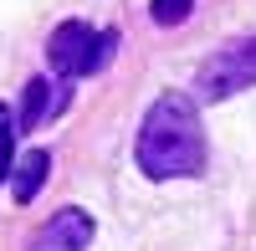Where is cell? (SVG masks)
Here are the masks:
<instances>
[{
    "label": "cell",
    "instance_id": "obj_1",
    "mask_svg": "<svg viewBox=\"0 0 256 251\" xmlns=\"http://www.w3.org/2000/svg\"><path fill=\"white\" fill-rule=\"evenodd\" d=\"M138 170L148 180H190L205 170V128L195 118V98L164 92L144 113L138 128Z\"/></svg>",
    "mask_w": 256,
    "mask_h": 251
},
{
    "label": "cell",
    "instance_id": "obj_2",
    "mask_svg": "<svg viewBox=\"0 0 256 251\" xmlns=\"http://www.w3.org/2000/svg\"><path fill=\"white\" fill-rule=\"evenodd\" d=\"M118 52V31H92L88 20H62L46 41V62L62 77H92Z\"/></svg>",
    "mask_w": 256,
    "mask_h": 251
},
{
    "label": "cell",
    "instance_id": "obj_3",
    "mask_svg": "<svg viewBox=\"0 0 256 251\" xmlns=\"http://www.w3.org/2000/svg\"><path fill=\"white\" fill-rule=\"evenodd\" d=\"M256 88V41H241V46H226L195 72V98L200 102H220L230 92Z\"/></svg>",
    "mask_w": 256,
    "mask_h": 251
},
{
    "label": "cell",
    "instance_id": "obj_4",
    "mask_svg": "<svg viewBox=\"0 0 256 251\" xmlns=\"http://www.w3.org/2000/svg\"><path fill=\"white\" fill-rule=\"evenodd\" d=\"M92 216L77 210V205H67V210H56L41 231L26 241V251H88L92 246Z\"/></svg>",
    "mask_w": 256,
    "mask_h": 251
},
{
    "label": "cell",
    "instance_id": "obj_5",
    "mask_svg": "<svg viewBox=\"0 0 256 251\" xmlns=\"http://www.w3.org/2000/svg\"><path fill=\"white\" fill-rule=\"evenodd\" d=\"M62 102H67V88H56V82H46V77H31L26 98H20V128L46 123L52 113H62Z\"/></svg>",
    "mask_w": 256,
    "mask_h": 251
},
{
    "label": "cell",
    "instance_id": "obj_6",
    "mask_svg": "<svg viewBox=\"0 0 256 251\" xmlns=\"http://www.w3.org/2000/svg\"><path fill=\"white\" fill-rule=\"evenodd\" d=\"M46 170H52V154H46V149H31L26 159H16V174H10L16 205H31L41 190H46Z\"/></svg>",
    "mask_w": 256,
    "mask_h": 251
},
{
    "label": "cell",
    "instance_id": "obj_7",
    "mask_svg": "<svg viewBox=\"0 0 256 251\" xmlns=\"http://www.w3.org/2000/svg\"><path fill=\"white\" fill-rule=\"evenodd\" d=\"M10 174H16V118L0 102V184H10Z\"/></svg>",
    "mask_w": 256,
    "mask_h": 251
},
{
    "label": "cell",
    "instance_id": "obj_8",
    "mask_svg": "<svg viewBox=\"0 0 256 251\" xmlns=\"http://www.w3.org/2000/svg\"><path fill=\"white\" fill-rule=\"evenodd\" d=\"M190 10H195V0H154V6H148V16H154L159 26H180Z\"/></svg>",
    "mask_w": 256,
    "mask_h": 251
}]
</instances>
